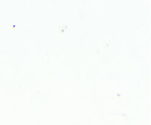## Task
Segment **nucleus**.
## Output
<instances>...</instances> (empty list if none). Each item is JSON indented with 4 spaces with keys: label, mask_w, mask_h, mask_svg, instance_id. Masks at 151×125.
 Listing matches in <instances>:
<instances>
[]
</instances>
